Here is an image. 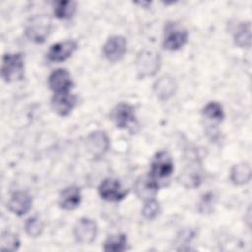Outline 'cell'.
<instances>
[{"instance_id": "277c9868", "label": "cell", "mask_w": 252, "mask_h": 252, "mask_svg": "<svg viewBox=\"0 0 252 252\" xmlns=\"http://www.w3.org/2000/svg\"><path fill=\"white\" fill-rule=\"evenodd\" d=\"M173 170L174 164L170 154L166 151H159L151 161L149 175L160 184V181L169 177Z\"/></svg>"}, {"instance_id": "3957f363", "label": "cell", "mask_w": 252, "mask_h": 252, "mask_svg": "<svg viewBox=\"0 0 252 252\" xmlns=\"http://www.w3.org/2000/svg\"><path fill=\"white\" fill-rule=\"evenodd\" d=\"M24 57L22 53H6L2 58L1 76L7 83L24 78Z\"/></svg>"}, {"instance_id": "ac0fdd59", "label": "cell", "mask_w": 252, "mask_h": 252, "mask_svg": "<svg viewBox=\"0 0 252 252\" xmlns=\"http://www.w3.org/2000/svg\"><path fill=\"white\" fill-rule=\"evenodd\" d=\"M82 200L81 189L76 185L64 188L59 195V206L67 211H72L79 207Z\"/></svg>"}, {"instance_id": "9c48e42d", "label": "cell", "mask_w": 252, "mask_h": 252, "mask_svg": "<svg viewBox=\"0 0 252 252\" xmlns=\"http://www.w3.org/2000/svg\"><path fill=\"white\" fill-rule=\"evenodd\" d=\"M110 141L104 131L96 130L90 133L86 139V147L93 158H98L108 151Z\"/></svg>"}, {"instance_id": "484cf974", "label": "cell", "mask_w": 252, "mask_h": 252, "mask_svg": "<svg viewBox=\"0 0 252 252\" xmlns=\"http://www.w3.org/2000/svg\"><path fill=\"white\" fill-rule=\"evenodd\" d=\"M160 212V206L159 203L155 199H150L145 201L144 206L142 208V215L146 220H152L156 219Z\"/></svg>"}, {"instance_id": "7c38bea8", "label": "cell", "mask_w": 252, "mask_h": 252, "mask_svg": "<svg viewBox=\"0 0 252 252\" xmlns=\"http://www.w3.org/2000/svg\"><path fill=\"white\" fill-rule=\"evenodd\" d=\"M78 43L75 40H64L54 43L47 52V58L53 62H62L73 55L77 50Z\"/></svg>"}, {"instance_id": "4fadbf2b", "label": "cell", "mask_w": 252, "mask_h": 252, "mask_svg": "<svg viewBox=\"0 0 252 252\" xmlns=\"http://www.w3.org/2000/svg\"><path fill=\"white\" fill-rule=\"evenodd\" d=\"M74 83L66 69H56L48 77V86L54 93L70 92Z\"/></svg>"}, {"instance_id": "ffe728a7", "label": "cell", "mask_w": 252, "mask_h": 252, "mask_svg": "<svg viewBox=\"0 0 252 252\" xmlns=\"http://www.w3.org/2000/svg\"><path fill=\"white\" fill-rule=\"evenodd\" d=\"M128 239L124 233L109 235L103 244V250L107 252H122L128 247Z\"/></svg>"}, {"instance_id": "e0dca14e", "label": "cell", "mask_w": 252, "mask_h": 252, "mask_svg": "<svg viewBox=\"0 0 252 252\" xmlns=\"http://www.w3.org/2000/svg\"><path fill=\"white\" fill-rule=\"evenodd\" d=\"M159 187L160 184L148 174L137 179L135 183V192L140 199L147 201L155 198Z\"/></svg>"}, {"instance_id": "2e32d148", "label": "cell", "mask_w": 252, "mask_h": 252, "mask_svg": "<svg viewBox=\"0 0 252 252\" xmlns=\"http://www.w3.org/2000/svg\"><path fill=\"white\" fill-rule=\"evenodd\" d=\"M201 163L198 158H188L181 175V181L188 188L197 187L201 182Z\"/></svg>"}, {"instance_id": "6da1fadb", "label": "cell", "mask_w": 252, "mask_h": 252, "mask_svg": "<svg viewBox=\"0 0 252 252\" xmlns=\"http://www.w3.org/2000/svg\"><path fill=\"white\" fill-rule=\"evenodd\" d=\"M52 28L51 19L46 15H36L28 20L25 26L26 37L34 43H43Z\"/></svg>"}, {"instance_id": "d6986e66", "label": "cell", "mask_w": 252, "mask_h": 252, "mask_svg": "<svg viewBox=\"0 0 252 252\" xmlns=\"http://www.w3.org/2000/svg\"><path fill=\"white\" fill-rule=\"evenodd\" d=\"M230 181L235 185H244L251 179V166L248 162H240L232 166L229 174Z\"/></svg>"}, {"instance_id": "44dd1931", "label": "cell", "mask_w": 252, "mask_h": 252, "mask_svg": "<svg viewBox=\"0 0 252 252\" xmlns=\"http://www.w3.org/2000/svg\"><path fill=\"white\" fill-rule=\"evenodd\" d=\"M234 43L238 47L249 48L251 44V25L249 22L240 23L234 32Z\"/></svg>"}, {"instance_id": "5bb4252c", "label": "cell", "mask_w": 252, "mask_h": 252, "mask_svg": "<svg viewBox=\"0 0 252 252\" xmlns=\"http://www.w3.org/2000/svg\"><path fill=\"white\" fill-rule=\"evenodd\" d=\"M32 198L26 191L14 192L7 203L8 209L17 216L26 215L32 209Z\"/></svg>"}, {"instance_id": "9a60e30c", "label": "cell", "mask_w": 252, "mask_h": 252, "mask_svg": "<svg viewBox=\"0 0 252 252\" xmlns=\"http://www.w3.org/2000/svg\"><path fill=\"white\" fill-rule=\"evenodd\" d=\"M177 91V82L170 75H163L154 84V92L160 100H168Z\"/></svg>"}, {"instance_id": "7402d4cb", "label": "cell", "mask_w": 252, "mask_h": 252, "mask_svg": "<svg viewBox=\"0 0 252 252\" xmlns=\"http://www.w3.org/2000/svg\"><path fill=\"white\" fill-rule=\"evenodd\" d=\"M77 10V3L75 1H57L54 3L53 13L56 18L67 20L74 16Z\"/></svg>"}, {"instance_id": "603a6c76", "label": "cell", "mask_w": 252, "mask_h": 252, "mask_svg": "<svg viewBox=\"0 0 252 252\" xmlns=\"http://www.w3.org/2000/svg\"><path fill=\"white\" fill-rule=\"evenodd\" d=\"M202 113L207 119L217 122L222 121L225 116L222 105L217 101H211L207 103L202 109Z\"/></svg>"}, {"instance_id": "7a4b0ae2", "label": "cell", "mask_w": 252, "mask_h": 252, "mask_svg": "<svg viewBox=\"0 0 252 252\" xmlns=\"http://www.w3.org/2000/svg\"><path fill=\"white\" fill-rule=\"evenodd\" d=\"M161 67L160 55L151 50H142L135 60V69L140 79L155 76Z\"/></svg>"}, {"instance_id": "d4e9b609", "label": "cell", "mask_w": 252, "mask_h": 252, "mask_svg": "<svg viewBox=\"0 0 252 252\" xmlns=\"http://www.w3.org/2000/svg\"><path fill=\"white\" fill-rule=\"evenodd\" d=\"M43 222L41 221V220L37 217H31L29 218L25 224H24V228L26 233L30 236V237H38L39 235H41L42 231H43Z\"/></svg>"}, {"instance_id": "30bf717a", "label": "cell", "mask_w": 252, "mask_h": 252, "mask_svg": "<svg viewBox=\"0 0 252 252\" xmlns=\"http://www.w3.org/2000/svg\"><path fill=\"white\" fill-rule=\"evenodd\" d=\"M127 51V40L122 35L110 36L102 46L104 57L110 62L119 61Z\"/></svg>"}, {"instance_id": "8fae6325", "label": "cell", "mask_w": 252, "mask_h": 252, "mask_svg": "<svg viewBox=\"0 0 252 252\" xmlns=\"http://www.w3.org/2000/svg\"><path fill=\"white\" fill-rule=\"evenodd\" d=\"M77 103V96L70 92L54 93L51 97V107L60 116H68Z\"/></svg>"}, {"instance_id": "8992f818", "label": "cell", "mask_w": 252, "mask_h": 252, "mask_svg": "<svg viewBox=\"0 0 252 252\" xmlns=\"http://www.w3.org/2000/svg\"><path fill=\"white\" fill-rule=\"evenodd\" d=\"M111 119L119 129H132L137 126L135 107L129 103L121 102L111 111Z\"/></svg>"}, {"instance_id": "cb8c5ba5", "label": "cell", "mask_w": 252, "mask_h": 252, "mask_svg": "<svg viewBox=\"0 0 252 252\" xmlns=\"http://www.w3.org/2000/svg\"><path fill=\"white\" fill-rule=\"evenodd\" d=\"M20 246V239L17 234L11 231H3L0 239V249L2 251H16Z\"/></svg>"}, {"instance_id": "ba28073f", "label": "cell", "mask_w": 252, "mask_h": 252, "mask_svg": "<svg viewBox=\"0 0 252 252\" xmlns=\"http://www.w3.org/2000/svg\"><path fill=\"white\" fill-rule=\"evenodd\" d=\"M98 193L101 199L107 202H118L127 196L128 191L122 186L118 179L107 177L99 184Z\"/></svg>"}, {"instance_id": "5b68a950", "label": "cell", "mask_w": 252, "mask_h": 252, "mask_svg": "<svg viewBox=\"0 0 252 252\" xmlns=\"http://www.w3.org/2000/svg\"><path fill=\"white\" fill-rule=\"evenodd\" d=\"M188 40V32L185 28L175 22H168L164 27L163 47L169 51L182 48Z\"/></svg>"}, {"instance_id": "52a82bcc", "label": "cell", "mask_w": 252, "mask_h": 252, "mask_svg": "<svg viewBox=\"0 0 252 252\" xmlns=\"http://www.w3.org/2000/svg\"><path fill=\"white\" fill-rule=\"evenodd\" d=\"M73 234L75 240L82 245H89L93 243L97 235L96 222L90 218H81L76 222Z\"/></svg>"}]
</instances>
